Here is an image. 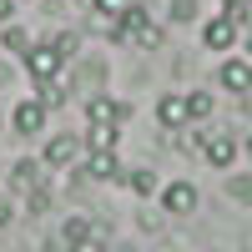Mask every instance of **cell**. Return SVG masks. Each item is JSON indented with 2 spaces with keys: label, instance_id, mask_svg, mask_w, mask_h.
I'll use <instances>...</instances> for the list:
<instances>
[{
  "label": "cell",
  "instance_id": "1",
  "mask_svg": "<svg viewBox=\"0 0 252 252\" xmlns=\"http://www.w3.org/2000/svg\"><path fill=\"white\" fill-rule=\"evenodd\" d=\"M116 40H136V46L157 51V46H161V26H157L146 10H126V15H121V26H116Z\"/></svg>",
  "mask_w": 252,
  "mask_h": 252
},
{
  "label": "cell",
  "instance_id": "2",
  "mask_svg": "<svg viewBox=\"0 0 252 252\" xmlns=\"http://www.w3.org/2000/svg\"><path fill=\"white\" fill-rule=\"evenodd\" d=\"M20 61H26V71H31V81H35V86H46V81H56V76H61V66H66V61H61V56L51 51V40H40V46L31 40V51L20 56Z\"/></svg>",
  "mask_w": 252,
  "mask_h": 252
},
{
  "label": "cell",
  "instance_id": "3",
  "mask_svg": "<svg viewBox=\"0 0 252 252\" xmlns=\"http://www.w3.org/2000/svg\"><path fill=\"white\" fill-rule=\"evenodd\" d=\"M197 202H202V192L192 182H166L161 187V212H172V217H192Z\"/></svg>",
  "mask_w": 252,
  "mask_h": 252
},
{
  "label": "cell",
  "instance_id": "4",
  "mask_svg": "<svg viewBox=\"0 0 252 252\" xmlns=\"http://www.w3.org/2000/svg\"><path fill=\"white\" fill-rule=\"evenodd\" d=\"M237 152H242V146H237V136H232V131H207V136H202V157L212 161L217 172H227V166L237 161Z\"/></svg>",
  "mask_w": 252,
  "mask_h": 252
},
{
  "label": "cell",
  "instance_id": "5",
  "mask_svg": "<svg viewBox=\"0 0 252 252\" xmlns=\"http://www.w3.org/2000/svg\"><path fill=\"white\" fill-rule=\"evenodd\" d=\"M76 157H81V136L76 131H56L46 141V152H40V166H61V172H66Z\"/></svg>",
  "mask_w": 252,
  "mask_h": 252
},
{
  "label": "cell",
  "instance_id": "6",
  "mask_svg": "<svg viewBox=\"0 0 252 252\" xmlns=\"http://www.w3.org/2000/svg\"><path fill=\"white\" fill-rule=\"evenodd\" d=\"M217 81H222V91H232V96H252V61H242V56L222 61Z\"/></svg>",
  "mask_w": 252,
  "mask_h": 252
},
{
  "label": "cell",
  "instance_id": "7",
  "mask_svg": "<svg viewBox=\"0 0 252 252\" xmlns=\"http://www.w3.org/2000/svg\"><path fill=\"white\" fill-rule=\"evenodd\" d=\"M10 126H15V136H40V126H46V106H40L35 96H31V101H15Z\"/></svg>",
  "mask_w": 252,
  "mask_h": 252
},
{
  "label": "cell",
  "instance_id": "8",
  "mask_svg": "<svg viewBox=\"0 0 252 252\" xmlns=\"http://www.w3.org/2000/svg\"><path fill=\"white\" fill-rule=\"evenodd\" d=\"M86 121H91V126H121V121H126V101H116V96H91V101H86Z\"/></svg>",
  "mask_w": 252,
  "mask_h": 252
},
{
  "label": "cell",
  "instance_id": "9",
  "mask_svg": "<svg viewBox=\"0 0 252 252\" xmlns=\"http://www.w3.org/2000/svg\"><path fill=\"white\" fill-rule=\"evenodd\" d=\"M232 40H237V26H232L227 15H212V20L202 26V46H207V51H232Z\"/></svg>",
  "mask_w": 252,
  "mask_h": 252
},
{
  "label": "cell",
  "instance_id": "10",
  "mask_svg": "<svg viewBox=\"0 0 252 252\" xmlns=\"http://www.w3.org/2000/svg\"><path fill=\"white\" fill-rule=\"evenodd\" d=\"M157 121L166 126V131H187V101H182V91H166L157 101Z\"/></svg>",
  "mask_w": 252,
  "mask_h": 252
},
{
  "label": "cell",
  "instance_id": "11",
  "mask_svg": "<svg viewBox=\"0 0 252 252\" xmlns=\"http://www.w3.org/2000/svg\"><path fill=\"white\" fill-rule=\"evenodd\" d=\"M86 177H91V182H116V177H121L116 152H91V157H86Z\"/></svg>",
  "mask_w": 252,
  "mask_h": 252
},
{
  "label": "cell",
  "instance_id": "12",
  "mask_svg": "<svg viewBox=\"0 0 252 252\" xmlns=\"http://www.w3.org/2000/svg\"><path fill=\"white\" fill-rule=\"evenodd\" d=\"M121 182L131 187V197H157V192H161V182H157V172H152V166H136V172H121Z\"/></svg>",
  "mask_w": 252,
  "mask_h": 252
},
{
  "label": "cell",
  "instance_id": "13",
  "mask_svg": "<svg viewBox=\"0 0 252 252\" xmlns=\"http://www.w3.org/2000/svg\"><path fill=\"white\" fill-rule=\"evenodd\" d=\"M182 101H187V121H207V116L217 111V96L212 91H187Z\"/></svg>",
  "mask_w": 252,
  "mask_h": 252
},
{
  "label": "cell",
  "instance_id": "14",
  "mask_svg": "<svg viewBox=\"0 0 252 252\" xmlns=\"http://www.w3.org/2000/svg\"><path fill=\"white\" fill-rule=\"evenodd\" d=\"M91 5H96V15L106 20V26H121V15L136 10V0H91Z\"/></svg>",
  "mask_w": 252,
  "mask_h": 252
},
{
  "label": "cell",
  "instance_id": "15",
  "mask_svg": "<svg viewBox=\"0 0 252 252\" xmlns=\"http://www.w3.org/2000/svg\"><path fill=\"white\" fill-rule=\"evenodd\" d=\"M86 146H91V152H116V126H91Z\"/></svg>",
  "mask_w": 252,
  "mask_h": 252
},
{
  "label": "cell",
  "instance_id": "16",
  "mask_svg": "<svg viewBox=\"0 0 252 252\" xmlns=\"http://www.w3.org/2000/svg\"><path fill=\"white\" fill-rule=\"evenodd\" d=\"M66 252H106V242H101V227H91L86 237H71Z\"/></svg>",
  "mask_w": 252,
  "mask_h": 252
},
{
  "label": "cell",
  "instance_id": "17",
  "mask_svg": "<svg viewBox=\"0 0 252 252\" xmlns=\"http://www.w3.org/2000/svg\"><path fill=\"white\" fill-rule=\"evenodd\" d=\"M51 51H56L61 61H71V56H76V31H56V35H51Z\"/></svg>",
  "mask_w": 252,
  "mask_h": 252
},
{
  "label": "cell",
  "instance_id": "18",
  "mask_svg": "<svg viewBox=\"0 0 252 252\" xmlns=\"http://www.w3.org/2000/svg\"><path fill=\"white\" fill-rule=\"evenodd\" d=\"M5 51H15V56H26V51H31V35L20 31V26H5Z\"/></svg>",
  "mask_w": 252,
  "mask_h": 252
},
{
  "label": "cell",
  "instance_id": "19",
  "mask_svg": "<svg viewBox=\"0 0 252 252\" xmlns=\"http://www.w3.org/2000/svg\"><path fill=\"white\" fill-rule=\"evenodd\" d=\"M91 227H96L91 217H66V227H61V237H66V242H71V237H86Z\"/></svg>",
  "mask_w": 252,
  "mask_h": 252
},
{
  "label": "cell",
  "instance_id": "20",
  "mask_svg": "<svg viewBox=\"0 0 252 252\" xmlns=\"http://www.w3.org/2000/svg\"><path fill=\"white\" fill-rule=\"evenodd\" d=\"M227 192H232L237 202H252V177H232V182H227Z\"/></svg>",
  "mask_w": 252,
  "mask_h": 252
},
{
  "label": "cell",
  "instance_id": "21",
  "mask_svg": "<svg viewBox=\"0 0 252 252\" xmlns=\"http://www.w3.org/2000/svg\"><path fill=\"white\" fill-rule=\"evenodd\" d=\"M192 15H197L192 0H172V20H192Z\"/></svg>",
  "mask_w": 252,
  "mask_h": 252
},
{
  "label": "cell",
  "instance_id": "22",
  "mask_svg": "<svg viewBox=\"0 0 252 252\" xmlns=\"http://www.w3.org/2000/svg\"><path fill=\"white\" fill-rule=\"evenodd\" d=\"M136 227H141V232H161V217H152V212H136Z\"/></svg>",
  "mask_w": 252,
  "mask_h": 252
},
{
  "label": "cell",
  "instance_id": "23",
  "mask_svg": "<svg viewBox=\"0 0 252 252\" xmlns=\"http://www.w3.org/2000/svg\"><path fill=\"white\" fill-rule=\"evenodd\" d=\"M10 217H15V202H10V197H0V227H10Z\"/></svg>",
  "mask_w": 252,
  "mask_h": 252
},
{
  "label": "cell",
  "instance_id": "24",
  "mask_svg": "<svg viewBox=\"0 0 252 252\" xmlns=\"http://www.w3.org/2000/svg\"><path fill=\"white\" fill-rule=\"evenodd\" d=\"M15 15V0H0V20H10Z\"/></svg>",
  "mask_w": 252,
  "mask_h": 252
},
{
  "label": "cell",
  "instance_id": "25",
  "mask_svg": "<svg viewBox=\"0 0 252 252\" xmlns=\"http://www.w3.org/2000/svg\"><path fill=\"white\" fill-rule=\"evenodd\" d=\"M237 146H242V152H247V157H252V131H247V136H242V141H237Z\"/></svg>",
  "mask_w": 252,
  "mask_h": 252
},
{
  "label": "cell",
  "instance_id": "26",
  "mask_svg": "<svg viewBox=\"0 0 252 252\" xmlns=\"http://www.w3.org/2000/svg\"><path fill=\"white\" fill-rule=\"evenodd\" d=\"M111 252H136V247H111Z\"/></svg>",
  "mask_w": 252,
  "mask_h": 252
}]
</instances>
